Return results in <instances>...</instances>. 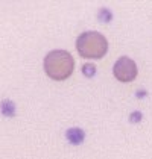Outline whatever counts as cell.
Here are the masks:
<instances>
[{"label":"cell","mask_w":152,"mask_h":159,"mask_svg":"<svg viewBox=\"0 0 152 159\" xmlns=\"http://www.w3.org/2000/svg\"><path fill=\"white\" fill-rule=\"evenodd\" d=\"M76 49L82 58L101 59L108 52V41L102 34L96 30H88L81 34L76 39Z\"/></svg>","instance_id":"obj_2"},{"label":"cell","mask_w":152,"mask_h":159,"mask_svg":"<svg viewBox=\"0 0 152 159\" xmlns=\"http://www.w3.org/2000/svg\"><path fill=\"white\" fill-rule=\"evenodd\" d=\"M137 64L132 61L131 58H128V56H122V58H119L116 64H114V68H113V73L116 76V79L117 80H120V82H132L135 77H137Z\"/></svg>","instance_id":"obj_3"},{"label":"cell","mask_w":152,"mask_h":159,"mask_svg":"<svg viewBox=\"0 0 152 159\" xmlns=\"http://www.w3.org/2000/svg\"><path fill=\"white\" fill-rule=\"evenodd\" d=\"M75 70V59L65 50H52L44 58V71L53 80H65Z\"/></svg>","instance_id":"obj_1"},{"label":"cell","mask_w":152,"mask_h":159,"mask_svg":"<svg viewBox=\"0 0 152 159\" xmlns=\"http://www.w3.org/2000/svg\"><path fill=\"white\" fill-rule=\"evenodd\" d=\"M111 18H113V15H111V11H110V9L102 8L101 11H99V20H101L102 23H110Z\"/></svg>","instance_id":"obj_7"},{"label":"cell","mask_w":152,"mask_h":159,"mask_svg":"<svg viewBox=\"0 0 152 159\" xmlns=\"http://www.w3.org/2000/svg\"><path fill=\"white\" fill-rule=\"evenodd\" d=\"M129 120H131V123H139L140 120H141V114L137 112V111H135V112H132V114H131V117H129Z\"/></svg>","instance_id":"obj_8"},{"label":"cell","mask_w":152,"mask_h":159,"mask_svg":"<svg viewBox=\"0 0 152 159\" xmlns=\"http://www.w3.org/2000/svg\"><path fill=\"white\" fill-rule=\"evenodd\" d=\"M0 111H2V114L3 115H6V117H12L14 114H15V105H14L12 100H3L2 103H0Z\"/></svg>","instance_id":"obj_5"},{"label":"cell","mask_w":152,"mask_h":159,"mask_svg":"<svg viewBox=\"0 0 152 159\" xmlns=\"http://www.w3.org/2000/svg\"><path fill=\"white\" fill-rule=\"evenodd\" d=\"M65 138L67 141L72 144V146H79L84 143L85 139V132L81 129V127H70L67 132H65Z\"/></svg>","instance_id":"obj_4"},{"label":"cell","mask_w":152,"mask_h":159,"mask_svg":"<svg viewBox=\"0 0 152 159\" xmlns=\"http://www.w3.org/2000/svg\"><path fill=\"white\" fill-rule=\"evenodd\" d=\"M82 74L87 76V77H93V76L96 74V65L91 64V62L84 64V65H82Z\"/></svg>","instance_id":"obj_6"}]
</instances>
